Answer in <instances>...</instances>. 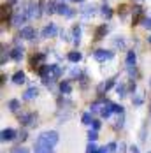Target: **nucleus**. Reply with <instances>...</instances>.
I'll return each mask as SVG.
<instances>
[{
  "label": "nucleus",
  "mask_w": 151,
  "mask_h": 153,
  "mask_svg": "<svg viewBox=\"0 0 151 153\" xmlns=\"http://www.w3.org/2000/svg\"><path fill=\"white\" fill-rule=\"evenodd\" d=\"M113 109H114V113H123V111H125V109H123V106H118V104H114V106H113Z\"/></svg>",
  "instance_id": "nucleus-38"
},
{
  "label": "nucleus",
  "mask_w": 151,
  "mask_h": 153,
  "mask_svg": "<svg viewBox=\"0 0 151 153\" xmlns=\"http://www.w3.org/2000/svg\"><path fill=\"white\" fill-rule=\"evenodd\" d=\"M13 153H28V150H25V148H14Z\"/></svg>",
  "instance_id": "nucleus-41"
},
{
  "label": "nucleus",
  "mask_w": 151,
  "mask_h": 153,
  "mask_svg": "<svg viewBox=\"0 0 151 153\" xmlns=\"http://www.w3.org/2000/svg\"><path fill=\"white\" fill-rule=\"evenodd\" d=\"M56 13L61 14V16H67V18H72V16H74V11L69 9L65 4H58V5H56Z\"/></svg>",
  "instance_id": "nucleus-8"
},
{
  "label": "nucleus",
  "mask_w": 151,
  "mask_h": 153,
  "mask_svg": "<svg viewBox=\"0 0 151 153\" xmlns=\"http://www.w3.org/2000/svg\"><path fill=\"white\" fill-rule=\"evenodd\" d=\"M21 37L23 39H35V30L32 28V27H25V28H21Z\"/></svg>",
  "instance_id": "nucleus-13"
},
{
  "label": "nucleus",
  "mask_w": 151,
  "mask_h": 153,
  "mask_svg": "<svg viewBox=\"0 0 151 153\" xmlns=\"http://www.w3.org/2000/svg\"><path fill=\"white\" fill-rule=\"evenodd\" d=\"M56 5H58V4H55V2H47V4H46V13H47V14L56 13Z\"/></svg>",
  "instance_id": "nucleus-24"
},
{
  "label": "nucleus",
  "mask_w": 151,
  "mask_h": 153,
  "mask_svg": "<svg viewBox=\"0 0 151 153\" xmlns=\"http://www.w3.org/2000/svg\"><path fill=\"white\" fill-rule=\"evenodd\" d=\"M128 92H135V83H134V81H130V85H128Z\"/></svg>",
  "instance_id": "nucleus-42"
},
{
  "label": "nucleus",
  "mask_w": 151,
  "mask_h": 153,
  "mask_svg": "<svg viewBox=\"0 0 151 153\" xmlns=\"http://www.w3.org/2000/svg\"><path fill=\"white\" fill-rule=\"evenodd\" d=\"M9 109L11 111H19V100H16V99L9 100Z\"/></svg>",
  "instance_id": "nucleus-28"
},
{
  "label": "nucleus",
  "mask_w": 151,
  "mask_h": 153,
  "mask_svg": "<svg viewBox=\"0 0 151 153\" xmlns=\"http://www.w3.org/2000/svg\"><path fill=\"white\" fill-rule=\"evenodd\" d=\"M107 32H109V28H107L106 25H100V27H98V30H97V33H95V39H97V41H98V39H102Z\"/></svg>",
  "instance_id": "nucleus-20"
},
{
  "label": "nucleus",
  "mask_w": 151,
  "mask_h": 153,
  "mask_svg": "<svg viewBox=\"0 0 151 153\" xmlns=\"http://www.w3.org/2000/svg\"><path fill=\"white\" fill-rule=\"evenodd\" d=\"M41 13H39V5L35 2H28L27 4V18L32 19V18H39Z\"/></svg>",
  "instance_id": "nucleus-5"
},
{
  "label": "nucleus",
  "mask_w": 151,
  "mask_h": 153,
  "mask_svg": "<svg viewBox=\"0 0 151 153\" xmlns=\"http://www.w3.org/2000/svg\"><path fill=\"white\" fill-rule=\"evenodd\" d=\"M56 143H58V134H56L55 130H47V132H42V134L39 136V139H37V143H35V144L53 148Z\"/></svg>",
  "instance_id": "nucleus-2"
},
{
  "label": "nucleus",
  "mask_w": 151,
  "mask_h": 153,
  "mask_svg": "<svg viewBox=\"0 0 151 153\" xmlns=\"http://www.w3.org/2000/svg\"><path fill=\"white\" fill-rule=\"evenodd\" d=\"M150 114H151V104H150Z\"/></svg>",
  "instance_id": "nucleus-49"
},
{
  "label": "nucleus",
  "mask_w": 151,
  "mask_h": 153,
  "mask_svg": "<svg viewBox=\"0 0 151 153\" xmlns=\"http://www.w3.org/2000/svg\"><path fill=\"white\" fill-rule=\"evenodd\" d=\"M81 58H83V55H81L79 51H70V53H69V60L70 62H79Z\"/></svg>",
  "instance_id": "nucleus-23"
},
{
  "label": "nucleus",
  "mask_w": 151,
  "mask_h": 153,
  "mask_svg": "<svg viewBox=\"0 0 151 153\" xmlns=\"http://www.w3.org/2000/svg\"><path fill=\"white\" fill-rule=\"evenodd\" d=\"M9 2H11V4H14V2H18V0H9Z\"/></svg>",
  "instance_id": "nucleus-47"
},
{
  "label": "nucleus",
  "mask_w": 151,
  "mask_h": 153,
  "mask_svg": "<svg viewBox=\"0 0 151 153\" xmlns=\"http://www.w3.org/2000/svg\"><path fill=\"white\" fill-rule=\"evenodd\" d=\"M128 74H130L132 77H134V76H137V71L134 69V67H130V69H128Z\"/></svg>",
  "instance_id": "nucleus-43"
},
{
  "label": "nucleus",
  "mask_w": 151,
  "mask_h": 153,
  "mask_svg": "<svg viewBox=\"0 0 151 153\" xmlns=\"http://www.w3.org/2000/svg\"><path fill=\"white\" fill-rule=\"evenodd\" d=\"M19 137H21V141H25V137H27V132L23 130V132H19Z\"/></svg>",
  "instance_id": "nucleus-45"
},
{
  "label": "nucleus",
  "mask_w": 151,
  "mask_h": 153,
  "mask_svg": "<svg viewBox=\"0 0 151 153\" xmlns=\"http://www.w3.org/2000/svg\"><path fill=\"white\" fill-rule=\"evenodd\" d=\"M134 104H135V106H141V104H142V95H135Z\"/></svg>",
  "instance_id": "nucleus-37"
},
{
  "label": "nucleus",
  "mask_w": 151,
  "mask_h": 153,
  "mask_svg": "<svg viewBox=\"0 0 151 153\" xmlns=\"http://www.w3.org/2000/svg\"><path fill=\"white\" fill-rule=\"evenodd\" d=\"M79 39H81V27L76 25L74 28H72V42L74 44H79Z\"/></svg>",
  "instance_id": "nucleus-15"
},
{
  "label": "nucleus",
  "mask_w": 151,
  "mask_h": 153,
  "mask_svg": "<svg viewBox=\"0 0 151 153\" xmlns=\"http://www.w3.org/2000/svg\"><path fill=\"white\" fill-rule=\"evenodd\" d=\"M100 11H102V16H104L106 19H109V18L113 16V9H111L109 5H102V9H100Z\"/></svg>",
  "instance_id": "nucleus-25"
},
{
  "label": "nucleus",
  "mask_w": 151,
  "mask_h": 153,
  "mask_svg": "<svg viewBox=\"0 0 151 153\" xmlns=\"http://www.w3.org/2000/svg\"><path fill=\"white\" fill-rule=\"evenodd\" d=\"M141 18H142V9H141V7H135V9H134V19H132V25H137V23L141 21Z\"/></svg>",
  "instance_id": "nucleus-19"
},
{
  "label": "nucleus",
  "mask_w": 151,
  "mask_h": 153,
  "mask_svg": "<svg viewBox=\"0 0 151 153\" xmlns=\"http://www.w3.org/2000/svg\"><path fill=\"white\" fill-rule=\"evenodd\" d=\"M44 60H46V55H44V53H37V55H33V56L30 58V69H32V71H37V72H39V71L44 67V65H42V63H44Z\"/></svg>",
  "instance_id": "nucleus-3"
},
{
  "label": "nucleus",
  "mask_w": 151,
  "mask_h": 153,
  "mask_svg": "<svg viewBox=\"0 0 151 153\" xmlns=\"http://www.w3.org/2000/svg\"><path fill=\"white\" fill-rule=\"evenodd\" d=\"M150 153H151V152H150Z\"/></svg>",
  "instance_id": "nucleus-51"
},
{
  "label": "nucleus",
  "mask_w": 151,
  "mask_h": 153,
  "mask_svg": "<svg viewBox=\"0 0 151 153\" xmlns=\"http://www.w3.org/2000/svg\"><path fill=\"white\" fill-rule=\"evenodd\" d=\"M79 74H81L79 71H72V76H74V77H77V76H79Z\"/></svg>",
  "instance_id": "nucleus-46"
},
{
  "label": "nucleus",
  "mask_w": 151,
  "mask_h": 153,
  "mask_svg": "<svg viewBox=\"0 0 151 153\" xmlns=\"http://www.w3.org/2000/svg\"><path fill=\"white\" fill-rule=\"evenodd\" d=\"M33 120H35L33 113H19V122L23 123V125H32Z\"/></svg>",
  "instance_id": "nucleus-9"
},
{
  "label": "nucleus",
  "mask_w": 151,
  "mask_h": 153,
  "mask_svg": "<svg viewBox=\"0 0 151 153\" xmlns=\"http://www.w3.org/2000/svg\"><path fill=\"white\" fill-rule=\"evenodd\" d=\"M130 153H139V148L137 146H130Z\"/></svg>",
  "instance_id": "nucleus-44"
},
{
  "label": "nucleus",
  "mask_w": 151,
  "mask_h": 153,
  "mask_svg": "<svg viewBox=\"0 0 151 153\" xmlns=\"http://www.w3.org/2000/svg\"><path fill=\"white\" fill-rule=\"evenodd\" d=\"M11 58H13V60H16V62H19L21 58H23V49H21L19 46L14 48V49L11 51Z\"/></svg>",
  "instance_id": "nucleus-16"
},
{
  "label": "nucleus",
  "mask_w": 151,
  "mask_h": 153,
  "mask_svg": "<svg viewBox=\"0 0 151 153\" xmlns=\"http://www.w3.org/2000/svg\"><path fill=\"white\" fill-rule=\"evenodd\" d=\"M116 152V144H114V143H109V144H107V153H114Z\"/></svg>",
  "instance_id": "nucleus-34"
},
{
  "label": "nucleus",
  "mask_w": 151,
  "mask_h": 153,
  "mask_svg": "<svg viewBox=\"0 0 151 153\" xmlns=\"http://www.w3.org/2000/svg\"><path fill=\"white\" fill-rule=\"evenodd\" d=\"M72 2H84V0H72Z\"/></svg>",
  "instance_id": "nucleus-48"
},
{
  "label": "nucleus",
  "mask_w": 151,
  "mask_h": 153,
  "mask_svg": "<svg viewBox=\"0 0 151 153\" xmlns=\"http://www.w3.org/2000/svg\"><path fill=\"white\" fill-rule=\"evenodd\" d=\"M114 81H116V77H111V79H107V81H104L100 86H98V92H107V90H111L113 86H114Z\"/></svg>",
  "instance_id": "nucleus-12"
},
{
  "label": "nucleus",
  "mask_w": 151,
  "mask_h": 153,
  "mask_svg": "<svg viewBox=\"0 0 151 153\" xmlns=\"http://www.w3.org/2000/svg\"><path fill=\"white\" fill-rule=\"evenodd\" d=\"M148 41H150V42H151V37H150V39H148Z\"/></svg>",
  "instance_id": "nucleus-50"
},
{
  "label": "nucleus",
  "mask_w": 151,
  "mask_h": 153,
  "mask_svg": "<svg viewBox=\"0 0 151 153\" xmlns=\"http://www.w3.org/2000/svg\"><path fill=\"white\" fill-rule=\"evenodd\" d=\"M60 90H61V93H70L72 86H70V83H69V81H61V83H60Z\"/></svg>",
  "instance_id": "nucleus-22"
},
{
  "label": "nucleus",
  "mask_w": 151,
  "mask_h": 153,
  "mask_svg": "<svg viewBox=\"0 0 151 153\" xmlns=\"http://www.w3.org/2000/svg\"><path fill=\"white\" fill-rule=\"evenodd\" d=\"M11 16H13L11 4H4V5H2V14H0V18H2V27H5V21H7Z\"/></svg>",
  "instance_id": "nucleus-6"
},
{
  "label": "nucleus",
  "mask_w": 151,
  "mask_h": 153,
  "mask_svg": "<svg viewBox=\"0 0 151 153\" xmlns=\"http://www.w3.org/2000/svg\"><path fill=\"white\" fill-rule=\"evenodd\" d=\"M7 58H9V56H7V53H5V48L2 46V60H0V63H5Z\"/></svg>",
  "instance_id": "nucleus-36"
},
{
  "label": "nucleus",
  "mask_w": 151,
  "mask_h": 153,
  "mask_svg": "<svg viewBox=\"0 0 151 153\" xmlns=\"http://www.w3.org/2000/svg\"><path fill=\"white\" fill-rule=\"evenodd\" d=\"M142 27L151 30V18H144V19H142Z\"/></svg>",
  "instance_id": "nucleus-32"
},
{
  "label": "nucleus",
  "mask_w": 151,
  "mask_h": 153,
  "mask_svg": "<svg viewBox=\"0 0 151 153\" xmlns=\"http://www.w3.org/2000/svg\"><path fill=\"white\" fill-rule=\"evenodd\" d=\"M91 122H93V120H91V114H88V113L83 114V123H91Z\"/></svg>",
  "instance_id": "nucleus-35"
},
{
  "label": "nucleus",
  "mask_w": 151,
  "mask_h": 153,
  "mask_svg": "<svg viewBox=\"0 0 151 153\" xmlns=\"http://www.w3.org/2000/svg\"><path fill=\"white\" fill-rule=\"evenodd\" d=\"M113 106H114L113 102H109V100H106V102L102 104V107H100V114H102L104 118H109V116L113 114V111H114V109H113Z\"/></svg>",
  "instance_id": "nucleus-7"
},
{
  "label": "nucleus",
  "mask_w": 151,
  "mask_h": 153,
  "mask_svg": "<svg viewBox=\"0 0 151 153\" xmlns=\"http://www.w3.org/2000/svg\"><path fill=\"white\" fill-rule=\"evenodd\" d=\"M35 153H53V150H51V148H47V146L35 144Z\"/></svg>",
  "instance_id": "nucleus-27"
},
{
  "label": "nucleus",
  "mask_w": 151,
  "mask_h": 153,
  "mask_svg": "<svg viewBox=\"0 0 151 153\" xmlns=\"http://www.w3.org/2000/svg\"><path fill=\"white\" fill-rule=\"evenodd\" d=\"M135 60H137L135 53H134V51H128V53H127V65H128V67H134V65H135Z\"/></svg>",
  "instance_id": "nucleus-18"
},
{
  "label": "nucleus",
  "mask_w": 151,
  "mask_h": 153,
  "mask_svg": "<svg viewBox=\"0 0 151 153\" xmlns=\"http://www.w3.org/2000/svg\"><path fill=\"white\" fill-rule=\"evenodd\" d=\"M116 48H125V42H123V39H116Z\"/></svg>",
  "instance_id": "nucleus-40"
},
{
  "label": "nucleus",
  "mask_w": 151,
  "mask_h": 153,
  "mask_svg": "<svg viewBox=\"0 0 151 153\" xmlns=\"http://www.w3.org/2000/svg\"><path fill=\"white\" fill-rule=\"evenodd\" d=\"M23 81H25V74H23L21 71H18L14 76H13V83H14V85H21Z\"/></svg>",
  "instance_id": "nucleus-21"
},
{
  "label": "nucleus",
  "mask_w": 151,
  "mask_h": 153,
  "mask_svg": "<svg viewBox=\"0 0 151 153\" xmlns=\"http://www.w3.org/2000/svg\"><path fill=\"white\" fill-rule=\"evenodd\" d=\"M91 127H93V130H98V128H100V122H98V120H93V122H91Z\"/></svg>",
  "instance_id": "nucleus-39"
},
{
  "label": "nucleus",
  "mask_w": 151,
  "mask_h": 153,
  "mask_svg": "<svg viewBox=\"0 0 151 153\" xmlns=\"http://www.w3.org/2000/svg\"><path fill=\"white\" fill-rule=\"evenodd\" d=\"M25 19H28L27 14H23V13H16V14L13 16V25H14V27H21V25L25 23Z\"/></svg>",
  "instance_id": "nucleus-11"
},
{
  "label": "nucleus",
  "mask_w": 151,
  "mask_h": 153,
  "mask_svg": "<svg viewBox=\"0 0 151 153\" xmlns=\"http://www.w3.org/2000/svg\"><path fill=\"white\" fill-rule=\"evenodd\" d=\"M114 55H113V51H107V49H97L95 53H93V58L97 62H106V60H111Z\"/></svg>",
  "instance_id": "nucleus-4"
},
{
  "label": "nucleus",
  "mask_w": 151,
  "mask_h": 153,
  "mask_svg": "<svg viewBox=\"0 0 151 153\" xmlns=\"http://www.w3.org/2000/svg\"><path fill=\"white\" fill-rule=\"evenodd\" d=\"M83 13H84L86 16L93 14V13H95V5H84V9H83Z\"/></svg>",
  "instance_id": "nucleus-30"
},
{
  "label": "nucleus",
  "mask_w": 151,
  "mask_h": 153,
  "mask_svg": "<svg viewBox=\"0 0 151 153\" xmlns=\"http://www.w3.org/2000/svg\"><path fill=\"white\" fill-rule=\"evenodd\" d=\"M37 95H39V92H37V88H28L27 92L23 93V97H25L27 100H32V99H35Z\"/></svg>",
  "instance_id": "nucleus-17"
},
{
  "label": "nucleus",
  "mask_w": 151,
  "mask_h": 153,
  "mask_svg": "<svg viewBox=\"0 0 151 153\" xmlns=\"http://www.w3.org/2000/svg\"><path fill=\"white\" fill-rule=\"evenodd\" d=\"M56 32H58L56 25H55V23H49V25H46L44 27L42 35H44V37H53V35H56Z\"/></svg>",
  "instance_id": "nucleus-10"
},
{
  "label": "nucleus",
  "mask_w": 151,
  "mask_h": 153,
  "mask_svg": "<svg viewBox=\"0 0 151 153\" xmlns=\"http://www.w3.org/2000/svg\"><path fill=\"white\" fill-rule=\"evenodd\" d=\"M127 11H128V5H125V4L118 7V14H120L121 18H125V16H127Z\"/></svg>",
  "instance_id": "nucleus-29"
},
{
  "label": "nucleus",
  "mask_w": 151,
  "mask_h": 153,
  "mask_svg": "<svg viewBox=\"0 0 151 153\" xmlns=\"http://www.w3.org/2000/svg\"><path fill=\"white\" fill-rule=\"evenodd\" d=\"M61 72H63V69H60L58 65H44L39 71V74L42 77V83H44L46 86H53V81L56 77H60Z\"/></svg>",
  "instance_id": "nucleus-1"
},
{
  "label": "nucleus",
  "mask_w": 151,
  "mask_h": 153,
  "mask_svg": "<svg viewBox=\"0 0 151 153\" xmlns=\"http://www.w3.org/2000/svg\"><path fill=\"white\" fill-rule=\"evenodd\" d=\"M97 152H98V148H97L93 143H90V144H88V148H86V153H97Z\"/></svg>",
  "instance_id": "nucleus-31"
},
{
  "label": "nucleus",
  "mask_w": 151,
  "mask_h": 153,
  "mask_svg": "<svg viewBox=\"0 0 151 153\" xmlns=\"http://www.w3.org/2000/svg\"><path fill=\"white\" fill-rule=\"evenodd\" d=\"M16 137V132L13 128H5V130H2V141H13Z\"/></svg>",
  "instance_id": "nucleus-14"
},
{
  "label": "nucleus",
  "mask_w": 151,
  "mask_h": 153,
  "mask_svg": "<svg viewBox=\"0 0 151 153\" xmlns=\"http://www.w3.org/2000/svg\"><path fill=\"white\" fill-rule=\"evenodd\" d=\"M127 90H128V88H127V85H125V83H120V85L116 86V92H118V95H120V97H125Z\"/></svg>",
  "instance_id": "nucleus-26"
},
{
  "label": "nucleus",
  "mask_w": 151,
  "mask_h": 153,
  "mask_svg": "<svg viewBox=\"0 0 151 153\" xmlns=\"http://www.w3.org/2000/svg\"><path fill=\"white\" fill-rule=\"evenodd\" d=\"M88 137H90L91 143H93V141H97V130H90V132H88Z\"/></svg>",
  "instance_id": "nucleus-33"
}]
</instances>
